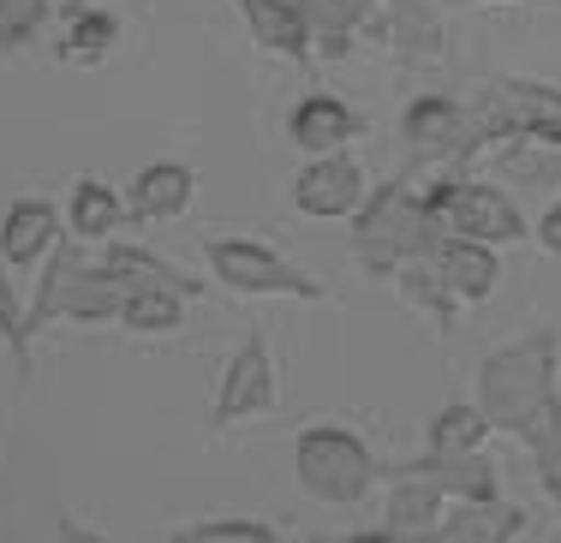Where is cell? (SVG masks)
Returning <instances> with one entry per match:
<instances>
[{"instance_id": "obj_25", "label": "cell", "mask_w": 561, "mask_h": 543, "mask_svg": "<svg viewBox=\"0 0 561 543\" xmlns=\"http://www.w3.org/2000/svg\"><path fill=\"white\" fill-rule=\"evenodd\" d=\"M394 287H400V299H407V304L431 311L436 328H454V311H460V299H454L448 287H443V275H436L431 263H412V269H400Z\"/></svg>"}, {"instance_id": "obj_33", "label": "cell", "mask_w": 561, "mask_h": 543, "mask_svg": "<svg viewBox=\"0 0 561 543\" xmlns=\"http://www.w3.org/2000/svg\"><path fill=\"white\" fill-rule=\"evenodd\" d=\"M543 496H550L556 513H561V472H550V478H543Z\"/></svg>"}, {"instance_id": "obj_16", "label": "cell", "mask_w": 561, "mask_h": 543, "mask_svg": "<svg viewBox=\"0 0 561 543\" xmlns=\"http://www.w3.org/2000/svg\"><path fill=\"white\" fill-rule=\"evenodd\" d=\"M311 24V48L323 60H341L358 36L377 31V0H299Z\"/></svg>"}, {"instance_id": "obj_5", "label": "cell", "mask_w": 561, "mask_h": 543, "mask_svg": "<svg viewBox=\"0 0 561 543\" xmlns=\"http://www.w3.org/2000/svg\"><path fill=\"white\" fill-rule=\"evenodd\" d=\"M424 209H431V240H472L490 251L526 240V216L490 180H436L424 185Z\"/></svg>"}, {"instance_id": "obj_19", "label": "cell", "mask_w": 561, "mask_h": 543, "mask_svg": "<svg viewBox=\"0 0 561 543\" xmlns=\"http://www.w3.org/2000/svg\"><path fill=\"white\" fill-rule=\"evenodd\" d=\"M192 185L197 174L185 162H150L131 185V216L138 221H173L185 204H192Z\"/></svg>"}, {"instance_id": "obj_17", "label": "cell", "mask_w": 561, "mask_h": 543, "mask_svg": "<svg viewBox=\"0 0 561 543\" xmlns=\"http://www.w3.org/2000/svg\"><path fill=\"white\" fill-rule=\"evenodd\" d=\"M60 240H66L60 209L48 204V197H19V204L7 209V221H0V257L7 263H36V257H48Z\"/></svg>"}, {"instance_id": "obj_1", "label": "cell", "mask_w": 561, "mask_h": 543, "mask_svg": "<svg viewBox=\"0 0 561 543\" xmlns=\"http://www.w3.org/2000/svg\"><path fill=\"white\" fill-rule=\"evenodd\" d=\"M561 335L556 328H531L514 347H496L478 365V406H484L490 430H507L514 442H526V454L538 460V478L561 472Z\"/></svg>"}, {"instance_id": "obj_26", "label": "cell", "mask_w": 561, "mask_h": 543, "mask_svg": "<svg viewBox=\"0 0 561 543\" xmlns=\"http://www.w3.org/2000/svg\"><path fill=\"white\" fill-rule=\"evenodd\" d=\"M185 316V299L168 293V287H138V293L126 299V311H119V323L138 328V335H162V328H180Z\"/></svg>"}, {"instance_id": "obj_31", "label": "cell", "mask_w": 561, "mask_h": 543, "mask_svg": "<svg viewBox=\"0 0 561 543\" xmlns=\"http://www.w3.org/2000/svg\"><path fill=\"white\" fill-rule=\"evenodd\" d=\"M538 245L550 251V257H561V204L543 209V221H538Z\"/></svg>"}, {"instance_id": "obj_20", "label": "cell", "mask_w": 561, "mask_h": 543, "mask_svg": "<svg viewBox=\"0 0 561 543\" xmlns=\"http://www.w3.org/2000/svg\"><path fill=\"white\" fill-rule=\"evenodd\" d=\"M102 263H108L119 281H131V287H168V293H180V299H197V293H204V281H192L180 263L156 257V251H144V245H119V240H108Z\"/></svg>"}, {"instance_id": "obj_30", "label": "cell", "mask_w": 561, "mask_h": 543, "mask_svg": "<svg viewBox=\"0 0 561 543\" xmlns=\"http://www.w3.org/2000/svg\"><path fill=\"white\" fill-rule=\"evenodd\" d=\"M502 167L526 180H561V162H531V155H502Z\"/></svg>"}, {"instance_id": "obj_7", "label": "cell", "mask_w": 561, "mask_h": 543, "mask_svg": "<svg viewBox=\"0 0 561 543\" xmlns=\"http://www.w3.org/2000/svg\"><path fill=\"white\" fill-rule=\"evenodd\" d=\"M478 120L490 138H519V143H543L561 150V90L538 84V78H496L478 90Z\"/></svg>"}, {"instance_id": "obj_22", "label": "cell", "mask_w": 561, "mask_h": 543, "mask_svg": "<svg viewBox=\"0 0 561 543\" xmlns=\"http://www.w3.org/2000/svg\"><path fill=\"white\" fill-rule=\"evenodd\" d=\"M119 216H126V197L114 192V185H102L96 174H84L72 185V240L84 245V240H102L108 245L114 240V228H119Z\"/></svg>"}, {"instance_id": "obj_23", "label": "cell", "mask_w": 561, "mask_h": 543, "mask_svg": "<svg viewBox=\"0 0 561 543\" xmlns=\"http://www.w3.org/2000/svg\"><path fill=\"white\" fill-rule=\"evenodd\" d=\"M484 436H490L484 406H478V401H448L443 413H436V424H431V448H424V454L466 460V454H478V448H484Z\"/></svg>"}, {"instance_id": "obj_15", "label": "cell", "mask_w": 561, "mask_h": 543, "mask_svg": "<svg viewBox=\"0 0 561 543\" xmlns=\"http://www.w3.org/2000/svg\"><path fill=\"white\" fill-rule=\"evenodd\" d=\"M287 138L299 143L311 162L317 155H341L346 143L358 138V114L346 108L341 96H305L299 108L287 114Z\"/></svg>"}, {"instance_id": "obj_28", "label": "cell", "mask_w": 561, "mask_h": 543, "mask_svg": "<svg viewBox=\"0 0 561 543\" xmlns=\"http://www.w3.org/2000/svg\"><path fill=\"white\" fill-rule=\"evenodd\" d=\"M0 340H7L12 359H19V377H31V316L19 311V293H12L7 269H0Z\"/></svg>"}, {"instance_id": "obj_18", "label": "cell", "mask_w": 561, "mask_h": 543, "mask_svg": "<svg viewBox=\"0 0 561 543\" xmlns=\"http://www.w3.org/2000/svg\"><path fill=\"white\" fill-rule=\"evenodd\" d=\"M257 48H270L280 60H311V24H305L299 0H239Z\"/></svg>"}, {"instance_id": "obj_21", "label": "cell", "mask_w": 561, "mask_h": 543, "mask_svg": "<svg viewBox=\"0 0 561 543\" xmlns=\"http://www.w3.org/2000/svg\"><path fill=\"white\" fill-rule=\"evenodd\" d=\"M443 513H448V496H436L431 484L394 478L389 484V501H382V532H394L400 543H412V538L436 532V525H443Z\"/></svg>"}, {"instance_id": "obj_3", "label": "cell", "mask_w": 561, "mask_h": 543, "mask_svg": "<svg viewBox=\"0 0 561 543\" xmlns=\"http://www.w3.org/2000/svg\"><path fill=\"white\" fill-rule=\"evenodd\" d=\"M138 293L131 281H119L108 263H84L78 257V240H66L48 251V269L36 281V304H31V335L55 316H72V323H119L126 299Z\"/></svg>"}, {"instance_id": "obj_12", "label": "cell", "mask_w": 561, "mask_h": 543, "mask_svg": "<svg viewBox=\"0 0 561 543\" xmlns=\"http://www.w3.org/2000/svg\"><path fill=\"white\" fill-rule=\"evenodd\" d=\"M370 36H382L400 66L443 60V12H436L431 0H389V12L377 19V31H370Z\"/></svg>"}, {"instance_id": "obj_35", "label": "cell", "mask_w": 561, "mask_h": 543, "mask_svg": "<svg viewBox=\"0 0 561 543\" xmlns=\"http://www.w3.org/2000/svg\"><path fill=\"white\" fill-rule=\"evenodd\" d=\"M460 7H478V0H460Z\"/></svg>"}, {"instance_id": "obj_2", "label": "cell", "mask_w": 561, "mask_h": 543, "mask_svg": "<svg viewBox=\"0 0 561 543\" xmlns=\"http://www.w3.org/2000/svg\"><path fill=\"white\" fill-rule=\"evenodd\" d=\"M431 209H424V185L412 174H394L389 185H377V192L365 197V209H358L353 221V257L365 263L370 275H382V281H394L400 269H412V263L431 257Z\"/></svg>"}, {"instance_id": "obj_11", "label": "cell", "mask_w": 561, "mask_h": 543, "mask_svg": "<svg viewBox=\"0 0 561 543\" xmlns=\"http://www.w3.org/2000/svg\"><path fill=\"white\" fill-rule=\"evenodd\" d=\"M389 478L431 484L436 496H448V501H502L496 466H490L484 454H466V460H436V454H419V460H400V466H389Z\"/></svg>"}, {"instance_id": "obj_13", "label": "cell", "mask_w": 561, "mask_h": 543, "mask_svg": "<svg viewBox=\"0 0 561 543\" xmlns=\"http://www.w3.org/2000/svg\"><path fill=\"white\" fill-rule=\"evenodd\" d=\"M526 532V508L519 501H454L443 525L412 543H514Z\"/></svg>"}, {"instance_id": "obj_32", "label": "cell", "mask_w": 561, "mask_h": 543, "mask_svg": "<svg viewBox=\"0 0 561 543\" xmlns=\"http://www.w3.org/2000/svg\"><path fill=\"white\" fill-rule=\"evenodd\" d=\"M55 543H108V538L90 532V525H78L72 513H60V520H55Z\"/></svg>"}, {"instance_id": "obj_24", "label": "cell", "mask_w": 561, "mask_h": 543, "mask_svg": "<svg viewBox=\"0 0 561 543\" xmlns=\"http://www.w3.org/2000/svg\"><path fill=\"white\" fill-rule=\"evenodd\" d=\"M114 43H119V19L108 7H84V12H72V24H66V36H60V60L66 66H96V60H108Z\"/></svg>"}, {"instance_id": "obj_8", "label": "cell", "mask_w": 561, "mask_h": 543, "mask_svg": "<svg viewBox=\"0 0 561 543\" xmlns=\"http://www.w3.org/2000/svg\"><path fill=\"white\" fill-rule=\"evenodd\" d=\"M400 131H407V143L424 155V162H466V155H478L484 138H490L472 102H454V96H443V90L407 102Z\"/></svg>"}, {"instance_id": "obj_6", "label": "cell", "mask_w": 561, "mask_h": 543, "mask_svg": "<svg viewBox=\"0 0 561 543\" xmlns=\"http://www.w3.org/2000/svg\"><path fill=\"white\" fill-rule=\"evenodd\" d=\"M204 263L227 293H251V299H323V281H311L305 269H293L280 251L263 240H204Z\"/></svg>"}, {"instance_id": "obj_34", "label": "cell", "mask_w": 561, "mask_h": 543, "mask_svg": "<svg viewBox=\"0 0 561 543\" xmlns=\"http://www.w3.org/2000/svg\"><path fill=\"white\" fill-rule=\"evenodd\" d=\"M84 7H102V0H72V12H84Z\"/></svg>"}, {"instance_id": "obj_14", "label": "cell", "mask_w": 561, "mask_h": 543, "mask_svg": "<svg viewBox=\"0 0 561 543\" xmlns=\"http://www.w3.org/2000/svg\"><path fill=\"white\" fill-rule=\"evenodd\" d=\"M424 263L443 275V287H448V293L460 299V304L490 299V293H496V281H502L496 251H490V245H472V240H436Z\"/></svg>"}, {"instance_id": "obj_9", "label": "cell", "mask_w": 561, "mask_h": 543, "mask_svg": "<svg viewBox=\"0 0 561 543\" xmlns=\"http://www.w3.org/2000/svg\"><path fill=\"white\" fill-rule=\"evenodd\" d=\"M275 401H280L275 353H270V340H263V335H245V340H239V353L221 370V389H216V413H209V424L227 430V424L263 418V413H275Z\"/></svg>"}, {"instance_id": "obj_27", "label": "cell", "mask_w": 561, "mask_h": 543, "mask_svg": "<svg viewBox=\"0 0 561 543\" xmlns=\"http://www.w3.org/2000/svg\"><path fill=\"white\" fill-rule=\"evenodd\" d=\"M168 543H280V532L263 520H197L168 532Z\"/></svg>"}, {"instance_id": "obj_4", "label": "cell", "mask_w": 561, "mask_h": 543, "mask_svg": "<svg viewBox=\"0 0 561 543\" xmlns=\"http://www.w3.org/2000/svg\"><path fill=\"white\" fill-rule=\"evenodd\" d=\"M293 472H299L305 496L329 501V508H353V501H365L382 484L389 466L365 448V436L341 430V424H311L293 442Z\"/></svg>"}, {"instance_id": "obj_10", "label": "cell", "mask_w": 561, "mask_h": 543, "mask_svg": "<svg viewBox=\"0 0 561 543\" xmlns=\"http://www.w3.org/2000/svg\"><path fill=\"white\" fill-rule=\"evenodd\" d=\"M293 204H299V216H317V221L358 216V209H365V167L346 150L317 155V162H305V174L293 180Z\"/></svg>"}, {"instance_id": "obj_29", "label": "cell", "mask_w": 561, "mask_h": 543, "mask_svg": "<svg viewBox=\"0 0 561 543\" xmlns=\"http://www.w3.org/2000/svg\"><path fill=\"white\" fill-rule=\"evenodd\" d=\"M48 24V0H0V48H24Z\"/></svg>"}]
</instances>
